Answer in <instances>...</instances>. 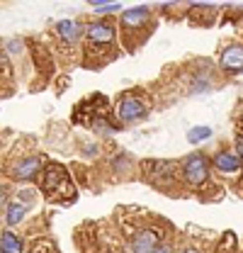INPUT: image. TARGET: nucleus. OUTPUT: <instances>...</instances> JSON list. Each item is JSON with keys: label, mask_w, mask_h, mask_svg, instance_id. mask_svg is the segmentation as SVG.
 I'll return each mask as SVG.
<instances>
[{"label": "nucleus", "mask_w": 243, "mask_h": 253, "mask_svg": "<svg viewBox=\"0 0 243 253\" xmlns=\"http://www.w3.org/2000/svg\"><path fill=\"white\" fill-rule=\"evenodd\" d=\"M88 39H90V44L107 46V44L115 42V27L110 22H92L88 27Z\"/></svg>", "instance_id": "5"}, {"label": "nucleus", "mask_w": 243, "mask_h": 253, "mask_svg": "<svg viewBox=\"0 0 243 253\" xmlns=\"http://www.w3.org/2000/svg\"><path fill=\"white\" fill-rule=\"evenodd\" d=\"M44 190L51 200H66L73 195V188L66 178V170L61 168L59 163H51L46 168V175H44Z\"/></svg>", "instance_id": "1"}, {"label": "nucleus", "mask_w": 243, "mask_h": 253, "mask_svg": "<svg viewBox=\"0 0 243 253\" xmlns=\"http://www.w3.org/2000/svg\"><path fill=\"white\" fill-rule=\"evenodd\" d=\"M221 68L224 71H229V73H241L243 68V51L239 44H231V46H226L224 49V54H221Z\"/></svg>", "instance_id": "6"}, {"label": "nucleus", "mask_w": 243, "mask_h": 253, "mask_svg": "<svg viewBox=\"0 0 243 253\" xmlns=\"http://www.w3.org/2000/svg\"><path fill=\"white\" fill-rule=\"evenodd\" d=\"M182 253H197V251L195 249H187V251H182Z\"/></svg>", "instance_id": "20"}, {"label": "nucleus", "mask_w": 243, "mask_h": 253, "mask_svg": "<svg viewBox=\"0 0 243 253\" xmlns=\"http://www.w3.org/2000/svg\"><path fill=\"white\" fill-rule=\"evenodd\" d=\"M158 239H161V234H158L156 229H144V231H139V234L134 236L131 251L134 253H153V249L158 246Z\"/></svg>", "instance_id": "4"}, {"label": "nucleus", "mask_w": 243, "mask_h": 253, "mask_svg": "<svg viewBox=\"0 0 243 253\" xmlns=\"http://www.w3.org/2000/svg\"><path fill=\"white\" fill-rule=\"evenodd\" d=\"M0 251L2 253H22V241L12 231H5L0 239Z\"/></svg>", "instance_id": "10"}, {"label": "nucleus", "mask_w": 243, "mask_h": 253, "mask_svg": "<svg viewBox=\"0 0 243 253\" xmlns=\"http://www.w3.org/2000/svg\"><path fill=\"white\" fill-rule=\"evenodd\" d=\"M5 202V190H0V205Z\"/></svg>", "instance_id": "19"}, {"label": "nucleus", "mask_w": 243, "mask_h": 253, "mask_svg": "<svg viewBox=\"0 0 243 253\" xmlns=\"http://www.w3.org/2000/svg\"><path fill=\"white\" fill-rule=\"evenodd\" d=\"M25 212H27V210H25V205L12 202V205L7 207V217H5V219H7V224H20L22 217H25Z\"/></svg>", "instance_id": "12"}, {"label": "nucleus", "mask_w": 243, "mask_h": 253, "mask_svg": "<svg viewBox=\"0 0 243 253\" xmlns=\"http://www.w3.org/2000/svg\"><path fill=\"white\" fill-rule=\"evenodd\" d=\"M117 115H120L122 122H136L146 115V105L139 97H124L117 107Z\"/></svg>", "instance_id": "3"}, {"label": "nucleus", "mask_w": 243, "mask_h": 253, "mask_svg": "<svg viewBox=\"0 0 243 253\" xmlns=\"http://www.w3.org/2000/svg\"><path fill=\"white\" fill-rule=\"evenodd\" d=\"M32 253H54V246L49 241H39V244L32 246Z\"/></svg>", "instance_id": "15"}, {"label": "nucleus", "mask_w": 243, "mask_h": 253, "mask_svg": "<svg viewBox=\"0 0 243 253\" xmlns=\"http://www.w3.org/2000/svg\"><path fill=\"white\" fill-rule=\"evenodd\" d=\"M0 253H2V251H0Z\"/></svg>", "instance_id": "21"}, {"label": "nucleus", "mask_w": 243, "mask_h": 253, "mask_svg": "<svg viewBox=\"0 0 243 253\" xmlns=\"http://www.w3.org/2000/svg\"><path fill=\"white\" fill-rule=\"evenodd\" d=\"M120 7H122L120 2H92V10L100 12V15H105V12H115V10H120Z\"/></svg>", "instance_id": "14"}, {"label": "nucleus", "mask_w": 243, "mask_h": 253, "mask_svg": "<svg viewBox=\"0 0 243 253\" xmlns=\"http://www.w3.org/2000/svg\"><path fill=\"white\" fill-rule=\"evenodd\" d=\"M149 7H131V10H124V15H122V25L124 27H129V30H134V27H139V25H144L146 20H149Z\"/></svg>", "instance_id": "7"}, {"label": "nucleus", "mask_w": 243, "mask_h": 253, "mask_svg": "<svg viewBox=\"0 0 243 253\" xmlns=\"http://www.w3.org/2000/svg\"><path fill=\"white\" fill-rule=\"evenodd\" d=\"M185 178L192 188H202L209 180V163L202 154H192L185 161Z\"/></svg>", "instance_id": "2"}, {"label": "nucleus", "mask_w": 243, "mask_h": 253, "mask_svg": "<svg viewBox=\"0 0 243 253\" xmlns=\"http://www.w3.org/2000/svg\"><path fill=\"white\" fill-rule=\"evenodd\" d=\"M20 46H22V42H10V51H20Z\"/></svg>", "instance_id": "18"}, {"label": "nucleus", "mask_w": 243, "mask_h": 253, "mask_svg": "<svg viewBox=\"0 0 243 253\" xmlns=\"http://www.w3.org/2000/svg\"><path fill=\"white\" fill-rule=\"evenodd\" d=\"M153 253H173V249H170L168 244H158V246L153 249Z\"/></svg>", "instance_id": "16"}, {"label": "nucleus", "mask_w": 243, "mask_h": 253, "mask_svg": "<svg viewBox=\"0 0 243 253\" xmlns=\"http://www.w3.org/2000/svg\"><path fill=\"white\" fill-rule=\"evenodd\" d=\"M241 151H243V141H241V134L236 136V158L241 156Z\"/></svg>", "instance_id": "17"}, {"label": "nucleus", "mask_w": 243, "mask_h": 253, "mask_svg": "<svg viewBox=\"0 0 243 253\" xmlns=\"http://www.w3.org/2000/svg\"><path fill=\"white\" fill-rule=\"evenodd\" d=\"M212 136V129L209 126H195L190 134H187V139L192 141V144H200L202 139H209Z\"/></svg>", "instance_id": "13"}, {"label": "nucleus", "mask_w": 243, "mask_h": 253, "mask_svg": "<svg viewBox=\"0 0 243 253\" xmlns=\"http://www.w3.org/2000/svg\"><path fill=\"white\" fill-rule=\"evenodd\" d=\"M39 158L37 156H30L25 158V161H20L15 168H12V175L17 178V180H30V178H34V173L39 170Z\"/></svg>", "instance_id": "8"}, {"label": "nucleus", "mask_w": 243, "mask_h": 253, "mask_svg": "<svg viewBox=\"0 0 243 253\" xmlns=\"http://www.w3.org/2000/svg\"><path fill=\"white\" fill-rule=\"evenodd\" d=\"M214 166L219 170H224V173H236L239 166H241V158H236L234 154H229V151H219L214 156Z\"/></svg>", "instance_id": "9"}, {"label": "nucleus", "mask_w": 243, "mask_h": 253, "mask_svg": "<svg viewBox=\"0 0 243 253\" xmlns=\"http://www.w3.org/2000/svg\"><path fill=\"white\" fill-rule=\"evenodd\" d=\"M56 32H59L66 42H73V39L81 34V27H78V22H73V20H61L59 25H56Z\"/></svg>", "instance_id": "11"}]
</instances>
